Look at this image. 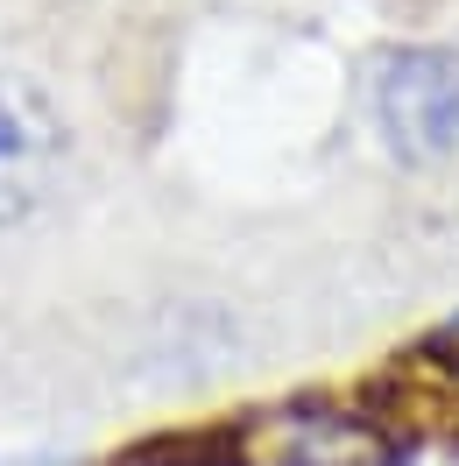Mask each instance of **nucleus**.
<instances>
[{"label": "nucleus", "mask_w": 459, "mask_h": 466, "mask_svg": "<svg viewBox=\"0 0 459 466\" xmlns=\"http://www.w3.org/2000/svg\"><path fill=\"white\" fill-rule=\"evenodd\" d=\"M374 127L389 156L403 163H438L459 148V50L445 43H410V50H389L382 71H374Z\"/></svg>", "instance_id": "obj_1"}, {"label": "nucleus", "mask_w": 459, "mask_h": 466, "mask_svg": "<svg viewBox=\"0 0 459 466\" xmlns=\"http://www.w3.org/2000/svg\"><path fill=\"white\" fill-rule=\"evenodd\" d=\"M233 460L240 466H382L389 460V431L361 410L283 403V410H261L233 438Z\"/></svg>", "instance_id": "obj_3"}, {"label": "nucleus", "mask_w": 459, "mask_h": 466, "mask_svg": "<svg viewBox=\"0 0 459 466\" xmlns=\"http://www.w3.org/2000/svg\"><path fill=\"white\" fill-rule=\"evenodd\" d=\"M64 156H71V127L50 106V92L36 78L0 71V233H15L22 219L43 212V198L57 191Z\"/></svg>", "instance_id": "obj_2"}]
</instances>
